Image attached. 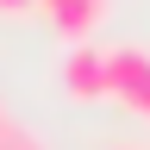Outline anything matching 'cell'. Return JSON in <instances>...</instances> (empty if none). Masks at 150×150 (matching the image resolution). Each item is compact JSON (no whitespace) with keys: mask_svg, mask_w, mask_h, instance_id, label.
<instances>
[{"mask_svg":"<svg viewBox=\"0 0 150 150\" xmlns=\"http://www.w3.org/2000/svg\"><path fill=\"white\" fill-rule=\"evenodd\" d=\"M63 88L75 100H112V44H75L63 63Z\"/></svg>","mask_w":150,"mask_h":150,"instance_id":"1","label":"cell"},{"mask_svg":"<svg viewBox=\"0 0 150 150\" xmlns=\"http://www.w3.org/2000/svg\"><path fill=\"white\" fill-rule=\"evenodd\" d=\"M112 100H125L138 119H150V50L112 44Z\"/></svg>","mask_w":150,"mask_h":150,"instance_id":"2","label":"cell"},{"mask_svg":"<svg viewBox=\"0 0 150 150\" xmlns=\"http://www.w3.org/2000/svg\"><path fill=\"white\" fill-rule=\"evenodd\" d=\"M38 13H44L63 38L88 44V38H94V25L106 19V0H38Z\"/></svg>","mask_w":150,"mask_h":150,"instance_id":"3","label":"cell"},{"mask_svg":"<svg viewBox=\"0 0 150 150\" xmlns=\"http://www.w3.org/2000/svg\"><path fill=\"white\" fill-rule=\"evenodd\" d=\"M31 6H38V0H0V13H6V19H13V13H31Z\"/></svg>","mask_w":150,"mask_h":150,"instance_id":"4","label":"cell"}]
</instances>
